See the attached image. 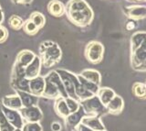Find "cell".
<instances>
[{
  "label": "cell",
  "mask_w": 146,
  "mask_h": 131,
  "mask_svg": "<svg viewBox=\"0 0 146 131\" xmlns=\"http://www.w3.org/2000/svg\"><path fill=\"white\" fill-rule=\"evenodd\" d=\"M72 131H93L92 129H90V128H88L87 126L83 125L82 123H80L78 124L77 126H75L74 128H73Z\"/></svg>",
  "instance_id": "34"
},
{
  "label": "cell",
  "mask_w": 146,
  "mask_h": 131,
  "mask_svg": "<svg viewBox=\"0 0 146 131\" xmlns=\"http://www.w3.org/2000/svg\"><path fill=\"white\" fill-rule=\"evenodd\" d=\"M24 20L17 15H12L8 19V25L14 30H20L22 29Z\"/></svg>",
  "instance_id": "29"
},
{
  "label": "cell",
  "mask_w": 146,
  "mask_h": 131,
  "mask_svg": "<svg viewBox=\"0 0 146 131\" xmlns=\"http://www.w3.org/2000/svg\"><path fill=\"white\" fill-rule=\"evenodd\" d=\"M40 61L41 65L46 68H50L58 64L60 61L62 51L58 43L51 40H45L41 42L39 46Z\"/></svg>",
  "instance_id": "2"
},
{
  "label": "cell",
  "mask_w": 146,
  "mask_h": 131,
  "mask_svg": "<svg viewBox=\"0 0 146 131\" xmlns=\"http://www.w3.org/2000/svg\"><path fill=\"white\" fill-rule=\"evenodd\" d=\"M98 131H107V130H105V129H103V130H98Z\"/></svg>",
  "instance_id": "41"
},
{
  "label": "cell",
  "mask_w": 146,
  "mask_h": 131,
  "mask_svg": "<svg viewBox=\"0 0 146 131\" xmlns=\"http://www.w3.org/2000/svg\"><path fill=\"white\" fill-rule=\"evenodd\" d=\"M115 94H116L115 92H114L111 88L99 87L98 92H97V94H96V96H98V98L100 99V101L102 102V105L104 106H106L107 104L111 100Z\"/></svg>",
  "instance_id": "21"
},
{
  "label": "cell",
  "mask_w": 146,
  "mask_h": 131,
  "mask_svg": "<svg viewBox=\"0 0 146 131\" xmlns=\"http://www.w3.org/2000/svg\"><path fill=\"white\" fill-rule=\"evenodd\" d=\"M105 108H106V111L109 114L119 115L121 114L123 108H124V101H123L121 96L115 94L111 100L107 104Z\"/></svg>",
  "instance_id": "11"
},
{
  "label": "cell",
  "mask_w": 146,
  "mask_h": 131,
  "mask_svg": "<svg viewBox=\"0 0 146 131\" xmlns=\"http://www.w3.org/2000/svg\"><path fill=\"white\" fill-rule=\"evenodd\" d=\"M3 20H4V12L2 10V8H1V6H0V25H1Z\"/></svg>",
  "instance_id": "38"
},
{
  "label": "cell",
  "mask_w": 146,
  "mask_h": 131,
  "mask_svg": "<svg viewBox=\"0 0 146 131\" xmlns=\"http://www.w3.org/2000/svg\"><path fill=\"white\" fill-rule=\"evenodd\" d=\"M129 2H145V0H127Z\"/></svg>",
  "instance_id": "39"
},
{
  "label": "cell",
  "mask_w": 146,
  "mask_h": 131,
  "mask_svg": "<svg viewBox=\"0 0 146 131\" xmlns=\"http://www.w3.org/2000/svg\"><path fill=\"white\" fill-rule=\"evenodd\" d=\"M123 12L130 20H141L146 17V7L144 5H133L126 7Z\"/></svg>",
  "instance_id": "7"
},
{
  "label": "cell",
  "mask_w": 146,
  "mask_h": 131,
  "mask_svg": "<svg viewBox=\"0 0 146 131\" xmlns=\"http://www.w3.org/2000/svg\"><path fill=\"white\" fill-rule=\"evenodd\" d=\"M65 100H66V104H67V106L68 108L70 113H74V112L79 110V108L80 107V101L76 100V99H74V98L66 97Z\"/></svg>",
  "instance_id": "32"
},
{
  "label": "cell",
  "mask_w": 146,
  "mask_h": 131,
  "mask_svg": "<svg viewBox=\"0 0 146 131\" xmlns=\"http://www.w3.org/2000/svg\"><path fill=\"white\" fill-rule=\"evenodd\" d=\"M59 96H61L60 93H59L58 89L56 87V85L52 84L51 82H49L48 80L45 79V88L41 97H45L48 99H56Z\"/></svg>",
  "instance_id": "19"
},
{
  "label": "cell",
  "mask_w": 146,
  "mask_h": 131,
  "mask_svg": "<svg viewBox=\"0 0 146 131\" xmlns=\"http://www.w3.org/2000/svg\"><path fill=\"white\" fill-rule=\"evenodd\" d=\"M21 131H43L39 122H26L21 128Z\"/></svg>",
  "instance_id": "31"
},
{
  "label": "cell",
  "mask_w": 146,
  "mask_h": 131,
  "mask_svg": "<svg viewBox=\"0 0 146 131\" xmlns=\"http://www.w3.org/2000/svg\"><path fill=\"white\" fill-rule=\"evenodd\" d=\"M8 38V31L7 29L3 27L2 25H0V44L4 43Z\"/></svg>",
  "instance_id": "33"
},
{
  "label": "cell",
  "mask_w": 146,
  "mask_h": 131,
  "mask_svg": "<svg viewBox=\"0 0 146 131\" xmlns=\"http://www.w3.org/2000/svg\"><path fill=\"white\" fill-rule=\"evenodd\" d=\"M17 96H19L22 106L23 107H29L32 106H36V103L38 102V97L30 94L29 92L25 91H16Z\"/></svg>",
  "instance_id": "18"
},
{
  "label": "cell",
  "mask_w": 146,
  "mask_h": 131,
  "mask_svg": "<svg viewBox=\"0 0 146 131\" xmlns=\"http://www.w3.org/2000/svg\"><path fill=\"white\" fill-rule=\"evenodd\" d=\"M29 19L33 22V23L38 27L40 29H42L46 24V17L45 16L38 11H34L32 12L29 16Z\"/></svg>",
  "instance_id": "26"
},
{
  "label": "cell",
  "mask_w": 146,
  "mask_h": 131,
  "mask_svg": "<svg viewBox=\"0 0 146 131\" xmlns=\"http://www.w3.org/2000/svg\"><path fill=\"white\" fill-rule=\"evenodd\" d=\"M50 128H51L52 131H61V129H62L61 124L59 123V122H57V121L52 122L51 125H50Z\"/></svg>",
  "instance_id": "35"
},
{
  "label": "cell",
  "mask_w": 146,
  "mask_h": 131,
  "mask_svg": "<svg viewBox=\"0 0 146 131\" xmlns=\"http://www.w3.org/2000/svg\"><path fill=\"white\" fill-rule=\"evenodd\" d=\"M84 55L86 60L91 64L102 62L104 55V46L97 40H91L86 45Z\"/></svg>",
  "instance_id": "3"
},
{
  "label": "cell",
  "mask_w": 146,
  "mask_h": 131,
  "mask_svg": "<svg viewBox=\"0 0 146 131\" xmlns=\"http://www.w3.org/2000/svg\"><path fill=\"white\" fill-rule=\"evenodd\" d=\"M11 1L18 5H29L33 2V0H11Z\"/></svg>",
  "instance_id": "36"
},
{
  "label": "cell",
  "mask_w": 146,
  "mask_h": 131,
  "mask_svg": "<svg viewBox=\"0 0 146 131\" xmlns=\"http://www.w3.org/2000/svg\"><path fill=\"white\" fill-rule=\"evenodd\" d=\"M13 130L14 128L7 122L2 110V105L0 103V131H13Z\"/></svg>",
  "instance_id": "30"
},
{
  "label": "cell",
  "mask_w": 146,
  "mask_h": 131,
  "mask_svg": "<svg viewBox=\"0 0 146 131\" xmlns=\"http://www.w3.org/2000/svg\"><path fill=\"white\" fill-rule=\"evenodd\" d=\"M29 80L26 77L11 79V86L15 91H25L29 92Z\"/></svg>",
  "instance_id": "24"
},
{
  "label": "cell",
  "mask_w": 146,
  "mask_h": 131,
  "mask_svg": "<svg viewBox=\"0 0 146 131\" xmlns=\"http://www.w3.org/2000/svg\"><path fill=\"white\" fill-rule=\"evenodd\" d=\"M80 123L87 126L90 129L93 131H98V130H103L105 129V126H103V123L100 120V116H84L80 120Z\"/></svg>",
  "instance_id": "12"
},
{
  "label": "cell",
  "mask_w": 146,
  "mask_h": 131,
  "mask_svg": "<svg viewBox=\"0 0 146 131\" xmlns=\"http://www.w3.org/2000/svg\"><path fill=\"white\" fill-rule=\"evenodd\" d=\"M2 110L7 122L14 128H21L24 125V120L19 113V110L9 109L2 106Z\"/></svg>",
  "instance_id": "8"
},
{
  "label": "cell",
  "mask_w": 146,
  "mask_h": 131,
  "mask_svg": "<svg viewBox=\"0 0 146 131\" xmlns=\"http://www.w3.org/2000/svg\"><path fill=\"white\" fill-rule=\"evenodd\" d=\"M22 29L25 31V33H27L29 36H35L39 31V29L29 19H27L26 21H24L22 26Z\"/></svg>",
  "instance_id": "28"
},
{
  "label": "cell",
  "mask_w": 146,
  "mask_h": 131,
  "mask_svg": "<svg viewBox=\"0 0 146 131\" xmlns=\"http://www.w3.org/2000/svg\"><path fill=\"white\" fill-rule=\"evenodd\" d=\"M45 88V79L43 76H36L29 82V92L34 96L41 97Z\"/></svg>",
  "instance_id": "9"
},
{
  "label": "cell",
  "mask_w": 146,
  "mask_h": 131,
  "mask_svg": "<svg viewBox=\"0 0 146 131\" xmlns=\"http://www.w3.org/2000/svg\"><path fill=\"white\" fill-rule=\"evenodd\" d=\"M131 92L133 94V96L137 98L144 100L146 98V85L144 83H140L137 82L132 84L131 87Z\"/></svg>",
  "instance_id": "25"
},
{
  "label": "cell",
  "mask_w": 146,
  "mask_h": 131,
  "mask_svg": "<svg viewBox=\"0 0 146 131\" xmlns=\"http://www.w3.org/2000/svg\"><path fill=\"white\" fill-rule=\"evenodd\" d=\"M55 100H56L55 101V104H54L55 112H56V114L59 117L65 119L66 117L70 115V111H68V108L67 106L65 98L59 96V97L55 99Z\"/></svg>",
  "instance_id": "17"
},
{
  "label": "cell",
  "mask_w": 146,
  "mask_h": 131,
  "mask_svg": "<svg viewBox=\"0 0 146 131\" xmlns=\"http://www.w3.org/2000/svg\"><path fill=\"white\" fill-rule=\"evenodd\" d=\"M80 105L85 112L86 116H100L106 111V108L100 101V99L96 94L80 101Z\"/></svg>",
  "instance_id": "4"
},
{
  "label": "cell",
  "mask_w": 146,
  "mask_h": 131,
  "mask_svg": "<svg viewBox=\"0 0 146 131\" xmlns=\"http://www.w3.org/2000/svg\"><path fill=\"white\" fill-rule=\"evenodd\" d=\"M85 112L82 109V107L80 106L79 108V110L74 112V113H70V115H68L66 118H65V123L67 126H71L73 128L75 126H77L78 124L80 123L81 118L85 116Z\"/></svg>",
  "instance_id": "22"
},
{
  "label": "cell",
  "mask_w": 146,
  "mask_h": 131,
  "mask_svg": "<svg viewBox=\"0 0 146 131\" xmlns=\"http://www.w3.org/2000/svg\"><path fill=\"white\" fill-rule=\"evenodd\" d=\"M146 32L144 30L136 31L131 35V52L134 51L139 47H141L145 42Z\"/></svg>",
  "instance_id": "23"
},
{
  "label": "cell",
  "mask_w": 146,
  "mask_h": 131,
  "mask_svg": "<svg viewBox=\"0 0 146 131\" xmlns=\"http://www.w3.org/2000/svg\"><path fill=\"white\" fill-rule=\"evenodd\" d=\"M13 131H21V128H14Z\"/></svg>",
  "instance_id": "40"
},
{
  "label": "cell",
  "mask_w": 146,
  "mask_h": 131,
  "mask_svg": "<svg viewBox=\"0 0 146 131\" xmlns=\"http://www.w3.org/2000/svg\"><path fill=\"white\" fill-rule=\"evenodd\" d=\"M44 78L48 80L49 82H51L52 84H54L55 85H56V87L58 89L59 93H60L61 97H64V98L68 97L67 93L65 91V88H64L63 83H62V81H61V78H60V76L58 75V74L56 72V70L51 71L47 76H45Z\"/></svg>",
  "instance_id": "16"
},
{
  "label": "cell",
  "mask_w": 146,
  "mask_h": 131,
  "mask_svg": "<svg viewBox=\"0 0 146 131\" xmlns=\"http://www.w3.org/2000/svg\"><path fill=\"white\" fill-rule=\"evenodd\" d=\"M41 61L39 56L36 55L35 58L33 59L29 65L25 67V76L27 79H33L36 76H38L40 74V70H41Z\"/></svg>",
  "instance_id": "10"
},
{
  "label": "cell",
  "mask_w": 146,
  "mask_h": 131,
  "mask_svg": "<svg viewBox=\"0 0 146 131\" xmlns=\"http://www.w3.org/2000/svg\"><path fill=\"white\" fill-rule=\"evenodd\" d=\"M77 77H78V79H79V81H80V83L81 84V85L87 90V91L91 93L92 94H97L98 89L100 87L99 85L95 84L93 83L90 82V81L84 79L83 77H81L80 74H77Z\"/></svg>",
  "instance_id": "27"
},
{
  "label": "cell",
  "mask_w": 146,
  "mask_h": 131,
  "mask_svg": "<svg viewBox=\"0 0 146 131\" xmlns=\"http://www.w3.org/2000/svg\"><path fill=\"white\" fill-rule=\"evenodd\" d=\"M1 105L9 109H14V110H20L22 106V103L19 96H17V94H9V96H6L2 98L1 100Z\"/></svg>",
  "instance_id": "13"
},
{
  "label": "cell",
  "mask_w": 146,
  "mask_h": 131,
  "mask_svg": "<svg viewBox=\"0 0 146 131\" xmlns=\"http://www.w3.org/2000/svg\"><path fill=\"white\" fill-rule=\"evenodd\" d=\"M65 14L73 25L80 28L90 26L94 19V13L86 0H68Z\"/></svg>",
  "instance_id": "1"
},
{
  "label": "cell",
  "mask_w": 146,
  "mask_h": 131,
  "mask_svg": "<svg viewBox=\"0 0 146 131\" xmlns=\"http://www.w3.org/2000/svg\"><path fill=\"white\" fill-rule=\"evenodd\" d=\"M80 75L84 79L90 81V82L93 83L100 86V83H102V75L97 70L94 69H85L80 72Z\"/></svg>",
  "instance_id": "20"
},
{
  "label": "cell",
  "mask_w": 146,
  "mask_h": 131,
  "mask_svg": "<svg viewBox=\"0 0 146 131\" xmlns=\"http://www.w3.org/2000/svg\"><path fill=\"white\" fill-rule=\"evenodd\" d=\"M47 8L49 14L55 17H60L65 15V5L59 0H50Z\"/></svg>",
  "instance_id": "14"
},
{
  "label": "cell",
  "mask_w": 146,
  "mask_h": 131,
  "mask_svg": "<svg viewBox=\"0 0 146 131\" xmlns=\"http://www.w3.org/2000/svg\"><path fill=\"white\" fill-rule=\"evenodd\" d=\"M19 113L23 120L26 122H40L43 118V113L40 108L36 106L29 107H22Z\"/></svg>",
  "instance_id": "6"
},
{
  "label": "cell",
  "mask_w": 146,
  "mask_h": 131,
  "mask_svg": "<svg viewBox=\"0 0 146 131\" xmlns=\"http://www.w3.org/2000/svg\"><path fill=\"white\" fill-rule=\"evenodd\" d=\"M131 66L134 71L144 73L146 71V43L144 42L134 51L131 52Z\"/></svg>",
  "instance_id": "5"
},
{
  "label": "cell",
  "mask_w": 146,
  "mask_h": 131,
  "mask_svg": "<svg viewBox=\"0 0 146 131\" xmlns=\"http://www.w3.org/2000/svg\"><path fill=\"white\" fill-rule=\"evenodd\" d=\"M126 29L128 30H132L135 29V23L133 22V20H131L130 22H128L126 25Z\"/></svg>",
  "instance_id": "37"
},
{
  "label": "cell",
  "mask_w": 146,
  "mask_h": 131,
  "mask_svg": "<svg viewBox=\"0 0 146 131\" xmlns=\"http://www.w3.org/2000/svg\"><path fill=\"white\" fill-rule=\"evenodd\" d=\"M35 56H36V54L33 51H29V49H23V51H20L17 53L15 62H17L18 65H20L25 68V67H27L32 61H33Z\"/></svg>",
  "instance_id": "15"
}]
</instances>
